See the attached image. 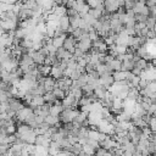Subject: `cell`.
Wrapping results in <instances>:
<instances>
[{
  "label": "cell",
  "instance_id": "12",
  "mask_svg": "<svg viewBox=\"0 0 156 156\" xmlns=\"http://www.w3.org/2000/svg\"><path fill=\"white\" fill-rule=\"evenodd\" d=\"M106 63H107L115 72H116V71H122V61H119L117 57L113 58V60L110 61V62H106Z\"/></svg>",
  "mask_w": 156,
  "mask_h": 156
},
{
  "label": "cell",
  "instance_id": "2",
  "mask_svg": "<svg viewBox=\"0 0 156 156\" xmlns=\"http://www.w3.org/2000/svg\"><path fill=\"white\" fill-rule=\"evenodd\" d=\"M33 113V108L32 107H23L22 110H20L18 112H16V118L20 121V122H26L27 121V118L30 116Z\"/></svg>",
  "mask_w": 156,
  "mask_h": 156
},
{
  "label": "cell",
  "instance_id": "33",
  "mask_svg": "<svg viewBox=\"0 0 156 156\" xmlns=\"http://www.w3.org/2000/svg\"><path fill=\"white\" fill-rule=\"evenodd\" d=\"M94 69H96V67H95L93 63H90V62H89V63L85 66V71H87V73H88V74H89L90 72H93Z\"/></svg>",
  "mask_w": 156,
  "mask_h": 156
},
{
  "label": "cell",
  "instance_id": "13",
  "mask_svg": "<svg viewBox=\"0 0 156 156\" xmlns=\"http://www.w3.org/2000/svg\"><path fill=\"white\" fill-rule=\"evenodd\" d=\"M135 66L134 60H124L122 62V71H132Z\"/></svg>",
  "mask_w": 156,
  "mask_h": 156
},
{
  "label": "cell",
  "instance_id": "34",
  "mask_svg": "<svg viewBox=\"0 0 156 156\" xmlns=\"http://www.w3.org/2000/svg\"><path fill=\"white\" fill-rule=\"evenodd\" d=\"M132 73H133L134 76H141L143 69H140V68H138V67H135V66H134V68L132 69Z\"/></svg>",
  "mask_w": 156,
  "mask_h": 156
},
{
  "label": "cell",
  "instance_id": "25",
  "mask_svg": "<svg viewBox=\"0 0 156 156\" xmlns=\"http://www.w3.org/2000/svg\"><path fill=\"white\" fill-rule=\"evenodd\" d=\"M99 37H100V35H99V33H98V32H96L94 28H91V29L89 30V38L91 39V41L98 40V39H99Z\"/></svg>",
  "mask_w": 156,
  "mask_h": 156
},
{
  "label": "cell",
  "instance_id": "35",
  "mask_svg": "<svg viewBox=\"0 0 156 156\" xmlns=\"http://www.w3.org/2000/svg\"><path fill=\"white\" fill-rule=\"evenodd\" d=\"M149 11H150V15H149V16H151V17H156V5L149 7Z\"/></svg>",
  "mask_w": 156,
  "mask_h": 156
},
{
  "label": "cell",
  "instance_id": "37",
  "mask_svg": "<svg viewBox=\"0 0 156 156\" xmlns=\"http://www.w3.org/2000/svg\"><path fill=\"white\" fill-rule=\"evenodd\" d=\"M152 63H154V66L156 67V58H154V60H152Z\"/></svg>",
  "mask_w": 156,
  "mask_h": 156
},
{
  "label": "cell",
  "instance_id": "16",
  "mask_svg": "<svg viewBox=\"0 0 156 156\" xmlns=\"http://www.w3.org/2000/svg\"><path fill=\"white\" fill-rule=\"evenodd\" d=\"M38 69H39V72H40L43 76H50V74H51L52 66H48V65H39V66H38Z\"/></svg>",
  "mask_w": 156,
  "mask_h": 156
},
{
  "label": "cell",
  "instance_id": "17",
  "mask_svg": "<svg viewBox=\"0 0 156 156\" xmlns=\"http://www.w3.org/2000/svg\"><path fill=\"white\" fill-rule=\"evenodd\" d=\"M69 93L73 94V96H74L77 100H80V99L84 96V93H83V89H82V88H72V87H71Z\"/></svg>",
  "mask_w": 156,
  "mask_h": 156
},
{
  "label": "cell",
  "instance_id": "5",
  "mask_svg": "<svg viewBox=\"0 0 156 156\" xmlns=\"http://www.w3.org/2000/svg\"><path fill=\"white\" fill-rule=\"evenodd\" d=\"M77 46H78L80 50H83L84 52H90V50H91V48H93V41H91V39L79 40L78 44H77Z\"/></svg>",
  "mask_w": 156,
  "mask_h": 156
},
{
  "label": "cell",
  "instance_id": "20",
  "mask_svg": "<svg viewBox=\"0 0 156 156\" xmlns=\"http://www.w3.org/2000/svg\"><path fill=\"white\" fill-rule=\"evenodd\" d=\"M147 63H149V61H147V60H145V58L140 57V58L135 62V67H138V68H140V69L145 71V69H146V67H147Z\"/></svg>",
  "mask_w": 156,
  "mask_h": 156
},
{
  "label": "cell",
  "instance_id": "22",
  "mask_svg": "<svg viewBox=\"0 0 156 156\" xmlns=\"http://www.w3.org/2000/svg\"><path fill=\"white\" fill-rule=\"evenodd\" d=\"M89 13L94 17V18H96V20H99L100 17H102V15H104V11H101V10H99V9H91L90 7V10H89Z\"/></svg>",
  "mask_w": 156,
  "mask_h": 156
},
{
  "label": "cell",
  "instance_id": "11",
  "mask_svg": "<svg viewBox=\"0 0 156 156\" xmlns=\"http://www.w3.org/2000/svg\"><path fill=\"white\" fill-rule=\"evenodd\" d=\"M44 104H45L44 95H34V98H33V100H32L29 107L34 108V107H37V106H43Z\"/></svg>",
  "mask_w": 156,
  "mask_h": 156
},
{
  "label": "cell",
  "instance_id": "4",
  "mask_svg": "<svg viewBox=\"0 0 156 156\" xmlns=\"http://www.w3.org/2000/svg\"><path fill=\"white\" fill-rule=\"evenodd\" d=\"M94 93H95V95L98 96L99 100H102V99L106 98V95H107V93H108V88L105 87V85H102V84H99V85L94 89Z\"/></svg>",
  "mask_w": 156,
  "mask_h": 156
},
{
  "label": "cell",
  "instance_id": "18",
  "mask_svg": "<svg viewBox=\"0 0 156 156\" xmlns=\"http://www.w3.org/2000/svg\"><path fill=\"white\" fill-rule=\"evenodd\" d=\"M80 16H79V13L78 15H76V16H69V22H71V27L72 28H79V21H80Z\"/></svg>",
  "mask_w": 156,
  "mask_h": 156
},
{
  "label": "cell",
  "instance_id": "9",
  "mask_svg": "<svg viewBox=\"0 0 156 156\" xmlns=\"http://www.w3.org/2000/svg\"><path fill=\"white\" fill-rule=\"evenodd\" d=\"M44 87L46 89V91H52L56 87V79L52 77V76H48L45 78V82H44Z\"/></svg>",
  "mask_w": 156,
  "mask_h": 156
},
{
  "label": "cell",
  "instance_id": "36",
  "mask_svg": "<svg viewBox=\"0 0 156 156\" xmlns=\"http://www.w3.org/2000/svg\"><path fill=\"white\" fill-rule=\"evenodd\" d=\"M145 5H146L147 7L155 6V5H156V0H145Z\"/></svg>",
  "mask_w": 156,
  "mask_h": 156
},
{
  "label": "cell",
  "instance_id": "14",
  "mask_svg": "<svg viewBox=\"0 0 156 156\" xmlns=\"http://www.w3.org/2000/svg\"><path fill=\"white\" fill-rule=\"evenodd\" d=\"M44 99H45V102L46 104H50V105H54L55 101L57 100V98L55 96V94L52 91H46L45 95H44Z\"/></svg>",
  "mask_w": 156,
  "mask_h": 156
},
{
  "label": "cell",
  "instance_id": "15",
  "mask_svg": "<svg viewBox=\"0 0 156 156\" xmlns=\"http://www.w3.org/2000/svg\"><path fill=\"white\" fill-rule=\"evenodd\" d=\"M45 122H46V123H49L50 126H56V124H58L61 121H60V116L49 115L48 117H45Z\"/></svg>",
  "mask_w": 156,
  "mask_h": 156
},
{
  "label": "cell",
  "instance_id": "28",
  "mask_svg": "<svg viewBox=\"0 0 156 156\" xmlns=\"http://www.w3.org/2000/svg\"><path fill=\"white\" fill-rule=\"evenodd\" d=\"M106 152H107V150H106L105 147L99 146V147L95 150V155H94V156H105V155H106Z\"/></svg>",
  "mask_w": 156,
  "mask_h": 156
},
{
  "label": "cell",
  "instance_id": "26",
  "mask_svg": "<svg viewBox=\"0 0 156 156\" xmlns=\"http://www.w3.org/2000/svg\"><path fill=\"white\" fill-rule=\"evenodd\" d=\"M134 18H135L136 22H146L147 18H149V16H146V15H141V13H135Z\"/></svg>",
  "mask_w": 156,
  "mask_h": 156
},
{
  "label": "cell",
  "instance_id": "23",
  "mask_svg": "<svg viewBox=\"0 0 156 156\" xmlns=\"http://www.w3.org/2000/svg\"><path fill=\"white\" fill-rule=\"evenodd\" d=\"M82 151H83V145L79 144V143L74 144V145L72 146V150H71V152H72L73 155H79Z\"/></svg>",
  "mask_w": 156,
  "mask_h": 156
},
{
  "label": "cell",
  "instance_id": "7",
  "mask_svg": "<svg viewBox=\"0 0 156 156\" xmlns=\"http://www.w3.org/2000/svg\"><path fill=\"white\" fill-rule=\"evenodd\" d=\"M30 56H32V58H33V61H34V63L35 65H44V61H45V55H43L40 51H33V52H30L29 54Z\"/></svg>",
  "mask_w": 156,
  "mask_h": 156
},
{
  "label": "cell",
  "instance_id": "27",
  "mask_svg": "<svg viewBox=\"0 0 156 156\" xmlns=\"http://www.w3.org/2000/svg\"><path fill=\"white\" fill-rule=\"evenodd\" d=\"M135 4H136V1H134V0H126L124 7H126V10H133Z\"/></svg>",
  "mask_w": 156,
  "mask_h": 156
},
{
  "label": "cell",
  "instance_id": "24",
  "mask_svg": "<svg viewBox=\"0 0 156 156\" xmlns=\"http://www.w3.org/2000/svg\"><path fill=\"white\" fill-rule=\"evenodd\" d=\"M155 26H156V17L149 16V18H147V21H146V27H147L149 29H154Z\"/></svg>",
  "mask_w": 156,
  "mask_h": 156
},
{
  "label": "cell",
  "instance_id": "6",
  "mask_svg": "<svg viewBox=\"0 0 156 156\" xmlns=\"http://www.w3.org/2000/svg\"><path fill=\"white\" fill-rule=\"evenodd\" d=\"M55 79H62L65 78V69L61 67V66H52V69H51V74Z\"/></svg>",
  "mask_w": 156,
  "mask_h": 156
},
{
  "label": "cell",
  "instance_id": "1",
  "mask_svg": "<svg viewBox=\"0 0 156 156\" xmlns=\"http://www.w3.org/2000/svg\"><path fill=\"white\" fill-rule=\"evenodd\" d=\"M17 136L23 141V143H28V144H35V140H37V133L34 132V129H30L28 130L27 133H23V134H18L17 133Z\"/></svg>",
  "mask_w": 156,
  "mask_h": 156
},
{
  "label": "cell",
  "instance_id": "19",
  "mask_svg": "<svg viewBox=\"0 0 156 156\" xmlns=\"http://www.w3.org/2000/svg\"><path fill=\"white\" fill-rule=\"evenodd\" d=\"M65 38L66 37H54L52 38V44L58 49V48H62L63 46V43H65Z\"/></svg>",
  "mask_w": 156,
  "mask_h": 156
},
{
  "label": "cell",
  "instance_id": "31",
  "mask_svg": "<svg viewBox=\"0 0 156 156\" xmlns=\"http://www.w3.org/2000/svg\"><path fill=\"white\" fill-rule=\"evenodd\" d=\"M140 78H141V77H140ZM149 83H150V82H149L147 79L141 78L140 82H139V87H138V88H139V89H144V88H146V87L149 85Z\"/></svg>",
  "mask_w": 156,
  "mask_h": 156
},
{
  "label": "cell",
  "instance_id": "21",
  "mask_svg": "<svg viewBox=\"0 0 156 156\" xmlns=\"http://www.w3.org/2000/svg\"><path fill=\"white\" fill-rule=\"evenodd\" d=\"M52 93L55 94V96L57 98V99H60V100H63L65 99V96L67 95L66 94V91H63L62 89H60V88H57V87H55V89L52 90Z\"/></svg>",
  "mask_w": 156,
  "mask_h": 156
},
{
  "label": "cell",
  "instance_id": "29",
  "mask_svg": "<svg viewBox=\"0 0 156 156\" xmlns=\"http://www.w3.org/2000/svg\"><path fill=\"white\" fill-rule=\"evenodd\" d=\"M85 1L91 9H96L99 6V4H104V2H100V0H85Z\"/></svg>",
  "mask_w": 156,
  "mask_h": 156
},
{
  "label": "cell",
  "instance_id": "10",
  "mask_svg": "<svg viewBox=\"0 0 156 156\" xmlns=\"http://www.w3.org/2000/svg\"><path fill=\"white\" fill-rule=\"evenodd\" d=\"M51 143V138L46 136L45 134H40L37 136V140H35V145H41V146H48L50 145Z\"/></svg>",
  "mask_w": 156,
  "mask_h": 156
},
{
  "label": "cell",
  "instance_id": "32",
  "mask_svg": "<svg viewBox=\"0 0 156 156\" xmlns=\"http://www.w3.org/2000/svg\"><path fill=\"white\" fill-rule=\"evenodd\" d=\"M140 76H134L133 78H132V80H130V83H132V85L133 87H139V82H140Z\"/></svg>",
  "mask_w": 156,
  "mask_h": 156
},
{
  "label": "cell",
  "instance_id": "8",
  "mask_svg": "<svg viewBox=\"0 0 156 156\" xmlns=\"http://www.w3.org/2000/svg\"><path fill=\"white\" fill-rule=\"evenodd\" d=\"M63 32L68 33V29L71 27V22H69V16L68 15H65L60 18V26H58Z\"/></svg>",
  "mask_w": 156,
  "mask_h": 156
},
{
  "label": "cell",
  "instance_id": "30",
  "mask_svg": "<svg viewBox=\"0 0 156 156\" xmlns=\"http://www.w3.org/2000/svg\"><path fill=\"white\" fill-rule=\"evenodd\" d=\"M149 127H150V129L152 130V133H156V117H155V116L151 117L150 123H149Z\"/></svg>",
  "mask_w": 156,
  "mask_h": 156
},
{
  "label": "cell",
  "instance_id": "38",
  "mask_svg": "<svg viewBox=\"0 0 156 156\" xmlns=\"http://www.w3.org/2000/svg\"><path fill=\"white\" fill-rule=\"evenodd\" d=\"M154 29H155V30H156V26H155V28H154Z\"/></svg>",
  "mask_w": 156,
  "mask_h": 156
},
{
  "label": "cell",
  "instance_id": "3",
  "mask_svg": "<svg viewBox=\"0 0 156 156\" xmlns=\"http://www.w3.org/2000/svg\"><path fill=\"white\" fill-rule=\"evenodd\" d=\"M100 84H102V85H105V87H107V88H110L113 83H115V78H113V76L112 74H110V73H105V74H102V76H100Z\"/></svg>",
  "mask_w": 156,
  "mask_h": 156
}]
</instances>
